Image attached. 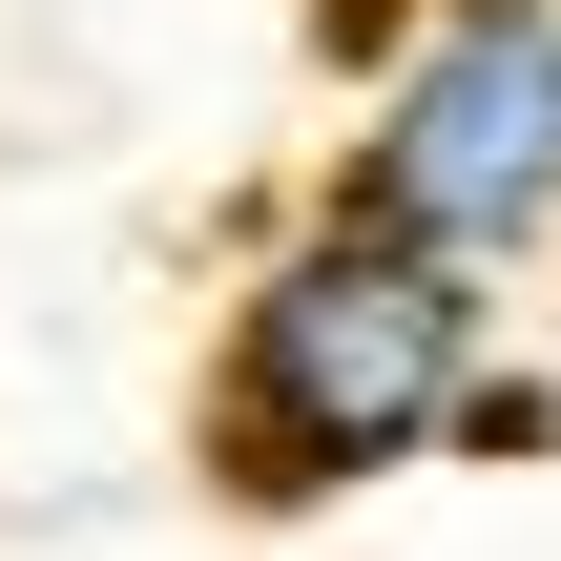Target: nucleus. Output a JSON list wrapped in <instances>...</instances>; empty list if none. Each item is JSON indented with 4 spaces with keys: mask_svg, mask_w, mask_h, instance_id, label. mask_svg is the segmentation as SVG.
<instances>
[{
    "mask_svg": "<svg viewBox=\"0 0 561 561\" xmlns=\"http://www.w3.org/2000/svg\"><path fill=\"white\" fill-rule=\"evenodd\" d=\"M458 458H561V375L541 354H500V375L458 396Z\"/></svg>",
    "mask_w": 561,
    "mask_h": 561,
    "instance_id": "nucleus-3",
    "label": "nucleus"
},
{
    "mask_svg": "<svg viewBox=\"0 0 561 561\" xmlns=\"http://www.w3.org/2000/svg\"><path fill=\"white\" fill-rule=\"evenodd\" d=\"M333 208L458 250L479 291L561 271V0H396L354 146H333Z\"/></svg>",
    "mask_w": 561,
    "mask_h": 561,
    "instance_id": "nucleus-2",
    "label": "nucleus"
},
{
    "mask_svg": "<svg viewBox=\"0 0 561 561\" xmlns=\"http://www.w3.org/2000/svg\"><path fill=\"white\" fill-rule=\"evenodd\" d=\"M500 375V291L458 271V250H416V229H375V208H291L250 271H229V312H208V479L250 500V520H333V500H375V479H416V458H458V396Z\"/></svg>",
    "mask_w": 561,
    "mask_h": 561,
    "instance_id": "nucleus-1",
    "label": "nucleus"
}]
</instances>
